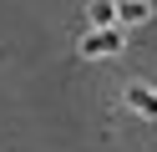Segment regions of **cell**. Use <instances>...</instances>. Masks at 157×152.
<instances>
[{
  "label": "cell",
  "mask_w": 157,
  "mask_h": 152,
  "mask_svg": "<svg viewBox=\"0 0 157 152\" xmlns=\"http://www.w3.org/2000/svg\"><path fill=\"white\" fill-rule=\"evenodd\" d=\"M117 51H122V25L117 30H91L81 41V56H117Z\"/></svg>",
  "instance_id": "cell-1"
},
{
  "label": "cell",
  "mask_w": 157,
  "mask_h": 152,
  "mask_svg": "<svg viewBox=\"0 0 157 152\" xmlns=\"http://www.w3.org/2000/svg\"><path fill=\"white\" fill-rule=\"evenodd\" d=\"M127 107H132L137 117H147V122H157V91L147 86V81H132V86H127Z\"/></svg>",
  "instance_id": "cell-2"
},
{
  "label": "cell",
  "mask_w": 157,
  "mask_h": 152,
  "mask_svg": "<svg viewBox=\"0 0 157 152\" xmlns=\"http://www.w3.org/2000/svg\"><path fill=\"white\" fill-rule=\"evenodd\" d=\"M152 20V5L147 0H117V25L132 30V25H147Z\"/></svg>",
  "instance_id": "cell-3"
},
{
  "label": "cell",
  "mask_w": 157,
  "mask_h": 152,
  "mask_svg": "<svg viewBox=\"0 0 157 152\" xmlns=\"http://www.w3.org/2000/svg\"><path fill=\"white\" fill-rule=\"evenodd\" d=\"M86 20H91V30H117V0H91Z\"/></svg>",
  "instance_id": "cell-4"
}]
</instances>
